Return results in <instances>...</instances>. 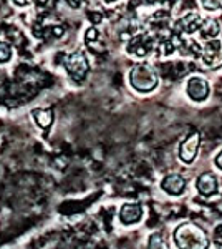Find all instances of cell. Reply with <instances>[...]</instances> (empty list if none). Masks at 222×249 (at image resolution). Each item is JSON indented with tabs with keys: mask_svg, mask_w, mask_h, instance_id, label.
Returning a JSON list of instances; mask_svg holds the SVG:
<instances>
[{
	"mask_svg": "<svg viewBox=\"0 0 222 249\" xmlns=\"http://www.w3.org/2000/svg\"><path fill=\"white\" fill-rule=\"evenodd\" d=\"M174 243L179 249H207L209 238L204 230L192 223H184L174 231Z\"/></svg>",
	"mask_w": 222,
	"mask_h": 249,
	"instance_id": "1",
	"label": "cell"
},
{
	"mask_svg": "<svg viewBox=\"0 0 222 249\" xmlns=\"http://www.w3.org/2000/svg\"><path fill=\"white\" fill-rule=\"evenodd\" d=\"M130 80L135 90L146 93L157 85V73L149 63H139V65H135L131 68Z\"/></svg>",
	"mask_w": 222,
	"mask_h": 249,
	"instance_id": "2",
	"label": "cell"
},
{
	"mask_svg": "<svg viewBox=\"0 0 222 249\" xmlns=\"http://www.w3.org/2000/svg\"><path fill=\"white\" fill-rule=\"evenodd\" d=\"M65 68L71 80H75L76 83L83 82L85 77L88 73V60L86 55L83 52H76V53L68 55L65 58Z\"/></svg>",
	"mask_w": 222,
	"mask_h": 249,
	"instance_id": "3",
	"label": "cell"
},
{
	"mask_svg": "<svg viewBox=\"0 0 222 249\" xmlns=\"http://www.w3.org/2000/svg\"><path fill=\"white\" fill-rule=\"evenodd\" d=\"M203 60L205 65L211 68L221 65L222 63V40H214L209 38L204 45L203 50Z\"/></svg>",
	"mask_w": 222,
	"mask_h": 249,
	"instance_id": "4",
	"label": "cell"
},
{
	"mask_svg": "<svg viewBox=\"0 0 222 249\" xmlns=\"http://www.w3.org/2000/svg\"><path fill=\"white\" fill-rule=\"evenodd\" d=\"M153 47H154V42H153L151 35L139 34L138 37L131 38L130 45H128V52L131 55H136V57H146L148 53H151Z\"/></svg>",
	"mask_w": 222,
	"mask_h": 249,
	"instance_id": "5",
	"label": "cell"
},
{
	"mask_svg": "<svg viewBox=\"0 0 222 249\" xmlns=\"http://www.w3.org/2000/svg\"><path fill=\"white\" fill-rule=\"evenodd\" d=\"M199 142H201V135L199 133H191L188 138L184 140V143L179 148V158L184 163H192L199 150Z\"/></svg>",
	"mask_w": 222,
	"mask_h": 249,
	"instance_id": "6",
	"label": "cell"
},
{
	"mask_svg": "<svg viewBox=\"0 0 222 249\" xmlns=\"http://www.w3.org/2000/svg\"><path fill=\"white\" fill-rule=\"evenodd\" d=\"M188 95L196 102H203L209 95V83L203 77H191L188 82Z\"/></svg>",
	"mask_w": 222,
	"mask_h": 249,
	"instance_id": "7",
	"label": "cell"
},
{
	"mask_svg": "<svg viewBox=\"0 0 222 249\" xmlns=\"http://www.w3.org/2000/svg\"><path fill=\"white\" fill-rule=\"evenodd\" d=\"M201 25H203V18H201V15L197 12H188L176 23L177 30L186 32V34H192L197 29H201Z\"/></svg>",
	"mask_w": 222,
	"mask_h": 249,
	"instance_id": "8",
	"label": "cell"
},
{
	"mask_svg": "<svg viewBox=\"0 0 222 249\" xmlns=\"http://www.w3.org/2000/svg\"><path fill=\"white\" fill-rule=\"evenodd\" d=\"M143 216V208L139 204H135V203H128V204H123L120 210V219L123 224H135L138 223Z\"/></svg>",
	"mask_w": 222,
	"mask_h": 249,
	"instance_id": "9",
	"label": "cell"
},
{
	"mask_svg": "<svg viewBox=\"0 0 222 249\" xmlns=\"http://www.w3.org/2000/svg\"><path fill=\"white\" fill-rule=\"evenodd\" d=\"M161 186H163V190L166 193H169V195H181V193L184 191L186 183H184L183 176L172 173V175H168L166 178L163 179Z\"/></svg>",
	"mask_w": 222,
	"mask_h": 249,
	"instance_id": "10",
	"label": "cell"
},
{
	"mask_svg": "<svg viewBox=\"0 0 222 249\" xmlns=\"http://www.w3.org/2000/svg\"><path fill=\"white\" fill-rule=\"evenodd\" d=\"M197 190L203 196H212L217 193V179L211 173H204L197 178Z\"/></svg>",
	"mask_w": 222,
	"mask_h": 249,
	"instance_id": "11",
	"label": "cell"
},
{
	"mask_svg": "<svg viewBox=\"0 0 222 249\" xmlns=\"http://www.w3.org/2000/svg\"><path fill=\"white\" fill-rule=\"evenodd\" d=\"M32 116L35 118L38 126L43 128V130L50 128V124L53 123V110L51 108H37V110H32Z\"/></svg>",
	"mask_w": 222,
	"mask_h": 249,
	"instance_id": "12",
	"label": "cell"
},
{
	"mask_svg": "<svg viewBox=\"0 0 222 249\" xmlns=\"http://www.w3.org/2000/svg\"><path fill=\"white\" fill-rule=\"evenodd\" d=\"M217 34H219V23L216 22V20H207V22H203V25H201V35H203L204 38H214L217 37Z\"/></svg>",
	"mask_w": 222,
	"mask_h": 249,
	"instance_id": "13",
	"label": "cell"
},
{
	"mask_svg": "<svg viewBox=\"0 0 222 249\" xmlns=\"http://www.w3.org/2000/svg\"><path fill=\"white\" fill-rule=\"evenodd\" d=\"M148 246H149V249H168L166 243H164L163 238H161V234H157V232L149 238Z\"/></svg>",
	"mask_w": 222,
	"mask_h": 249,
	"instance_id": "14",
	"label": "cell"
},
{
	"mask_svg": "<svg viewBox=\"0 0 222 249\" xmlns=\"http://www.w3.org/2000/svg\"><path fill=\"white\" fill-rule=\"evenodd\" d=\"M12 57V50H10V45L5 42H0V63H5L9 62Z\"/></svg>",
	"mask_w": 222,
	"mask_h": 249,
	"instance_id": "15",
	"label": "cell"
},
{
	"mask_svg": "<svg viewBox=\"0 0 222 249\" xmlns=\"http://www.w3.org/2000/svg\"><path fill=\"white\" fill-rule=\"evenodd\" d=\"M201 5L205 10H219L222 9V0H201Z\"/></svg>",
	"mask_w": 222,
	"mask_h": 249,
	"instance_id": "16",
	"label": "cell"
},
{
	"mask_svg": "<svg viewBox=\"0 0 222 249\" xmlns=\"http://www.w3.org/2000/svg\"><path fill=\"white\" fill-rule=\"evenodd\" d=\"M67 2H68V5L73 7V9H78V7L82 5V0H67Z\"/></svg>",
	"mask_w": 222,
	"mask_h": 249,
	"instance_id": "17",
	"label": "cell"
},
{
	"mask_svg": "<svg viewBox=\"0 0 222 249\" xmlns=\"http://www.w3.org/2000/svg\"><path fill=\"white\" fill-rule=\"evenodd\" d=\"M216 164H217V168H221L222 170V151L216 156Z\"/></svg>",
	"mask_w": 222,
	"mask_h": 249,
	"instance_id": "18",
	"label": "cell"
},
{
	"mask_svg": "<svg viewBox=\"0 0 222 249\" xmlns=\"http://www.w3.org/2000/svg\"><path fill=\"white\" fill-rule=\"evenodd\" d=\"M15 3H17V5H27L28 2H30V0H14Z\"/></svg>",
	"mask_w": 222,
	"mask_h": 249,
	"instance_id": "19",
	"label": "cell"
},
{
	"mask_svg": "<svg viewBox=\"0 0 222 249\" xmlns=\"http://www.w3.org/2000/svg\"><path fill=\"white\" fill-rule=\"evenodd\" d=\"M149 3H154V2H159V0H148Z\"/></svg>",
	"mask_w": 222,
	"mask_h": 249,
	"instance_id": "20",
	"label": "cell"
},
{
	"mask_svg": "<svg viewBox=\"0 0 222 249\" xmlns=\"http://www.w3.org/2000/svg\"><path fill=\"white\" fill-rule=\"evenodd\" d=\"M104 2H108V3H110V2H115V0H104Z\"/></svg>",
	"mask_w": 222,
	"mask_h": 249,
	"instance_id": "21",
	"label": "cell"
}]
</instances>
